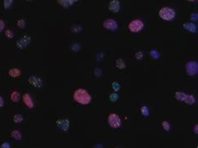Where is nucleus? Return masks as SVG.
<instances>
[{"instance_id":"obj_34","label":"nucleus","mask_w":198,"mask_h":148,"mask_svg":"<svg viewBox=\"0 0 198 148\" xmlns=\"http://www.w3.org/2000/svg\"><path fill=\"white\" fill-rule=\"evenodd\" d=\"M4 101L3 97H2V96L0 95V108L4 106Z\"/></svg>"},{"instance_id":"obj_26","label":"nucleus","mask_w":198,"mask_h":148,"mask_svg":"<svg viewBox=\"0 0 198 148\" xmlns=\"http://www.w3.org/2000/svg\"><path fill=\"white\" fill-rule=\"evenodd\" d=\"M120 88V85L118 82H113L112 83V89L114 90L115 91H118Z\"/></svg>"},{"instance_id":"obj_27","label":"nucleus","mask_w":198,"mask_h":148,"mask_svg":"<svg viewBox=\"0 0 198 148\" xmlns=\"http://www.w3.org/2000/svg\"><path fill=\"white\" fill-rule=\"evenodd\" d=\"M162 126H163V128L165 129V130H170L171 126H170L169 122H167L166 121H164L163 122H162Z\"/></svg>"},{"instance_id":"obj_9","label":"nucleus","mask_w":198,"mask_h":148,"mask_svg":"<svg viewBox=\"0 0 198 148\" xmlns=\"http://www.w3.org/2000/svg\"><path fill=\"white\" fill-rule=\"evenodd\" d=\"M56 125L58 128H60L61 130L67 131L70 128V121L68 119H60V120H57L56 121Z\"/></svg>"},{"instance_id":"obj_14","label":"nucleus","mask_w":198,"mask_h":148,"mask_svg":"<svg viewBox=\"0 0 198 148\" xmlns=\"http://www.w3.org/2000/svg\"><path fill=\"white\" fill-rule=\"evenodd\" d=\"M8 75L12 78H17L21 75V70L18 68H12L8 71Z\"/></svg>"},{"instance_id":"obj_7","label":"nucleus","mask_w":198,"mask_h":148,"mask_svg":"<svg viewBox=\"0 0 198 148\" xmlns=\"http://www.w3.org/2000/svg\"><path fill=\"white\" fill-rule=\"evenodd\" d=\"M103 26H104L105 29L111 30V31L116 30L118 29V24L116 23V21H115L112 18H107V19H105V21L103 22Z\"/></svg>"},{"instance_id":"obj_13","label":"nucleus","mask_w":198,"mask_h":148,"mask_svg":"<svg viewBox=\"0 0 198 148\" xmlns=\"http://www.w3.org/2000/svg\"><path fill=\"white\" fill-rule=\"evenodd\" d=\"M183 28L186 30H188L192 33H196L197 30V27L196 24H194L193 23H185L183 24Z\"/></svg>"},{"instance_id":"obj_21","label":"nucleus","mask_w":198,"mask_h":148,"mask_svg":"<svg viewBox=\"0 0 198 148\" xmlns=\"http://www.w3.org/2000/svg\"><path fill=\"white\" fill-rule=\"evenodd\" d=\"M13 0H4V7L5 9H8L10 8V7L13 5Z\"/></svg>"},{"instance_id":"obj_25","label":"nucleus","mask_w":198,"mask_h":148,"mask_svg":"<svg viewBox=\"0 0 198 148\" xmlns=\"http://www.w3.org/2000/svg\"><path fill=\"white\" fill-rule=\"evenodd\" d=\"M5 36L8 39H12L13 37V32L10 30H7L5 31Z\"/></svg>"},{"instance_id":"obj_22","label":"nucleus","mask_w":198,"mask_h":148,"mask_svg":"<svg viewBox=\"0 0 198 148\" xmlns=\"http://www.w3.org/2000/svg\"><path fill=\"white\" fill-rule=\"evenodd\" d=\"M26 25L25 20L24 19H19L17 21V26L19 29H23Z\"/></svg>"},{"instance_id":"obj_31","label":"nucleus","mask_w":198,"mask_h":148,"mask_svg":"<svg viewBox=\"0 0 198 148\" xmlns=\"http://www.w3.org/2000/svg\"><path fill=\"white\" fill-rule=\"evenodd\" d=\"M81 27L80 26H77V25H75V26H73L72 27V29H71V30L73 31V32H80V31H81Z\"/></svg>"},{"instance_id":"obj_11","label":"nucleus","mask_w":198,"mask_h":148,"mask_svg":"<svg viewBox=\"0 0 198 148\" xmlns=\"http://www.w3.org/2000/svg\"><path fill=\"white\" fill-rule=\"evenodd\" d=\"M79 0H57L58 4L64 8H69L70 7L74 5Z\"/></svg>"},{"instance_id":"obj_12","label":"nucleus","mask_w":198,"mask_h":148,"mask_svg":"<svg viewBox=\"0 0 198 148\" xmlns=\"http://www.w3.org/2000/svg\"><path fill=\"white\" fill-rule=\"evenodd\" d=\"M23 103L25 104V106L29 107V109L34 108V106H35L34 101H33L32 98H31V96H30L29 94H24V95H23Z\"/></svg>"},{"instance_id":"obj_29","label":"nucleus","mask_w":198,"mask_h":148,"mask_svg":"<svg viewBox=\"0 0 198 148\" xmlns=\"http://www.w3.org/2000/svg\"><path fill=\"white\" fill-rule=\"evenodd\" d=\"M151 57H153L154 59H157L158 57L160 56V55H159V53H158L156 50H155V49L151 51Z\"/></svg>"},{"instance_id":"obj_17","label":"nucleus","mask_w":198,"mask_h":148,"mask_svg":"<svg viewBox=\"0 0 198 148\" xmlns=\"http://www.w3.org/2000/svg\"><path fill=\"white\" fill-rule=\"evenodd\" d=\"M10 99H11V101L13 102H18V101H19V99H20V95H19V93L18 92V91H13L11 93V95H10Z\"/></svg>"},{"instance_id":"obj_37","label":"nucleus","mask_w":198,"mask_h":148,"mask_svg":"<svg viewBox=\"0 0 198 148\" xmlns=\"http://www.w3.org/2000/svg\"><path fill=\"white\" fill-rule=\"evenodd\" d=\"M26 1H27V2H31L32 0H26Z\"/></svg>"},{"instance_id":"obj_36","label":"nucleus","mask_w":198,"mask_h":148,"mask_svg":"<svg viewBox=\"0 0 198 148\" xmlns=\"http://www.w3.org/2000/svg\"><path fill=\"white\" fill-rule=\"evenodd\" d=\"M187 1H189V2H191V3H192V2H195L196 0H187Z\"/></svg>"},{"instance_id":"obj_16","label":"nucleus","mask_w":198,"mask_h":148,"mask_svg":"<svg viewBox=\"0 0 198 148\" xmlns=\"http://www.w3.org/2000/svg\"><path fill=\"white\" fill-rule=\"evenodd\" d=\"M11 136L13 138V139H15V140H17V141H20V140L22 139V134H21V132L17 130H13V131H12Z\"/></svg>"},{"instance_id":"obj_2","label":"nucleus","mask_w":198,"mask_h":148,"mask_svg":"<svg viewBox=\"0 0 198 148\" xmlns=\"http://www.w3.org/2000/svg\"><path fill=\"white\" fill-rule=\"evenodd\" d=\"M159 16L166 21H171L175 18V12L174 9L168 7H164L160 9Z\"/></svg>"},{"instance_id":"obj_19","label":"nucleus","mask_w":198,"mask_h":148,"mask_svg":"<svg viewBox=\"0 0 198 148\" xmlns=\"http://www.w3.org/2000/svg\"><path fill=\"white\" fill-rule=\"evenodd\" d=\"M184 102H186L188 105H192L195 103V97L192 95H187Z\"/></svg>"},{"instance_id":"obj_1","label":"nucleus","mask_w":198,"mask_h":148,"mask_svg":"<svg viewBox=\"0 0 198 148\" xmlns=\"http://www.w3.org/2000/svg\"><path fill=\"white\" fill-rule=\"evenodd\" d=\"M73 98L77 103L81 104V105H88L91 101V96L89 94V92L87 90H85V89H81V88L77 89L74 92Z\"/></svg>"},{"instance_id":"obj_18","label":"nucleus","mask_w":198,"mask_h":148,"mask_svg":"<svg viewBox=\"0 0 198 148\" xmlns=\"http://www.w3.org/2000/svg\"><path fill=\"white\" fill-rule=\"evenodd\" d=\"M116 67L119 70H123L125 68V63L122 59H119L116 60Z\"/></svg>"},{"instance_id":"obj_15","label":"nucleus","mask_w":198,"mask_h":148,"mask_svg":"<svg viewBox=\"0 0 198 148\" xmlns=\"http://www.w3.org/2000/svg\"><path fill=\"white\" fill-rule=\"evenodd\" d=\"M187 94H186V93H184V92L177 91V92H175V97L177 101H185V99H186V97H187Z\"/></svg>"},{"instance_id":"obj_3","label":"nucleus","mask_w":198,"mask_h":148,"mask_svg":"<svg viewBox=\"0 0 198 148\" xmlns=\"http://www.w3.org/2000/svg\"><path fill=\"white\" fill-rule=\"evenodd\" d=\"M128 28L130 31H131L133 33H137V32H140L143 30L144 24L140 19H135L129 24Z\"/></svg>"},{"instance_id":"obj_30","label":"nucleus","mask_w":198,"mask_h":148,"mask_svg":"<svg viewBox=\"0 0 198 148\" xmlns=\"http://www.w3.org/2000/svg\"><path fill=\"white\" fill-rule=\"evenodd\" d=\"M5 28V22L3 19H0V33Z\"/></svg>"},{"instance_id":"obj_32","label":"nucleus","mask_w":198,"mask_h":148,"mask_svg":"<svg viewBox=\"0 0 198 148\" xmlns=\"http://www.w3.org/2000/svg\"><path fill=\"white\" fill-rule=\"evenodd\" d=\"M191 19H192V21H197L198 19L197 13H192V14L191 15Z\"/></svg>"},{"instance_id":"obj_20","label":"nucleus","mask_w":198,"mask_h":148,"mask_svg":"<svg viewBox=\"0 0 198 148\" xmlns=\"http://www.w3.org/2000/svg\"><path fill=\"white\" fill-rule=\"evenodd\" d=\"M13 121L14 123H21L23 121V116L19 114H16L13 118Z\"/></svg>"},{"instance_id":"obj_6","label":"nucleus","mask_w":198,"mask_h":148,"mask_svg":"<svg viewBox=\"0 0 198 148\" xmlns=\"http://www.w3.org/2000/svg\"><path fill=\"white\" fill-rule=\"evenodd\" d=\"M186 68H187V73L189 75L193 76L197 74L198 65L197 62H194V61L188 62L186 65Z\"/></svg>"},{"instance_id":"obj_28","label":"nucleus","mask_w":198,"mask_h":148,"mask_svg":"<svg viewBox=\"0 0 198 148\" xmlns=\"http://www.w3.org/2000/svg\"><path fill=\"white\" fill-rule=\"evenodd\" d=\"M135 59H138V60H140V59H143V56H144V54L142 52H140V51H138L137 53L135 54Z\"/></svg>"},{"instance_id":"obj_33","label":"nucleus","mask_w":198,"mask_h":148,"mask_svg":"<svg viewBox=\"0 0 198 148\" xmlns=\"http://www.w3.org/2000/svg\"><path fill=\"white\" fill-rule=\"evenodd\" d=\"M1 147L2 148H9L10 147V144L8 142H4L2 145H1Z\"/></svg>"},{"instance_id":"obj_8","label":"nucleus","mask_w":198,"mask_h":148,"mask_svg":"<svg viewBox=\"0 0 198 148\" xmlns=\"http://www.w3.org/2000/svg\"><path fill=\"white\" fill-rule=\"evenodd\" d=\"M28 82H29L32 86H34L35 88H42L43 86V81L40 78L35 75H32L28 79Z\"/></svg>"},{"instance_id":"obj_23","label":"nucleus","mask_w":198,"mask_h":148,"mask_svg":"<svg viewBox=\"0 0 198 148\" xmlns=\"http://www.w3.org/2000/svg\"><path fill=\"white\" fill-rule=\"evenodd\" d=\"M140 111L142 113V115L144 116H149V110H148V107L147 106H142L140 109Z\"/></svg>"},{"instance_id":"obj_4","label":"nucleus","mask_w":198,"mask_h":148,"mask_svg":"<svg viewBox=\"0 0 198 148\" xmlns=\"http://www.w3.org/2000/svg\"><path fill=\"white\" fill-rule=\"evenodd\" d=\"M108 123L112 128H119L121 125V120L116 114H111L108 116Z\"/></svg>"},{"instance_id":"obj_5","label":"nucleus","mask_w":198,"mask_h":148,"mask_svg":"<svg viewBox=\"0 0 198 148\" xmlns=\"http://www.w3.org/2000/svg\"><path fill=\"white\" fill-rule=\"evenodd\" d=\"M31 42V38L29 35H24L21 37L19 39H18L16 42V46H17L19 49H24L28 47Z\"/></svg>"},{"instance_id":"obj_24","label":"nucleus","mask_w":198,"mask_h":148,"mask_svg":"<svg viewBox=\"0 0 198 148\" xmlns=\"http://www.w3.org/2000/svg\"><path fill=\"white\" fill-rule=\"evenodd\" d=\"M118 98H119V96L116 93H112L110 95V100H111V102H116L118 100Z\"/></svg>"},{"instance_id":"obj_10","label":"nucleus","mask_w":198,"mask_h":148,"mask_svg":"<svg viewBox=\"0 0 198 148\" xmlns=\"http://www.w3.org/2000/svg\"><path fill=\"white\" fill-rule=\"evenodd\" d=\"M109 9L111 12L118 13L120 9V4L119 0H111L109 4Z\"/></svg>"},{"instance_id":"obj_35","label":"nucleus","mask_w":198,"mask_h":148,"mask_svg":"<svg viewBox=\"0 0 198 148\" xmlns=\"http://www.w3.org/2000/svg\"><path fill=\"white\" fill-rule=\"evenodd\" d=\"M197 127H198V125H195V128H194V130H195V133H196V134H197L198 132H197Z\"/></svg>"}]
</instances>
